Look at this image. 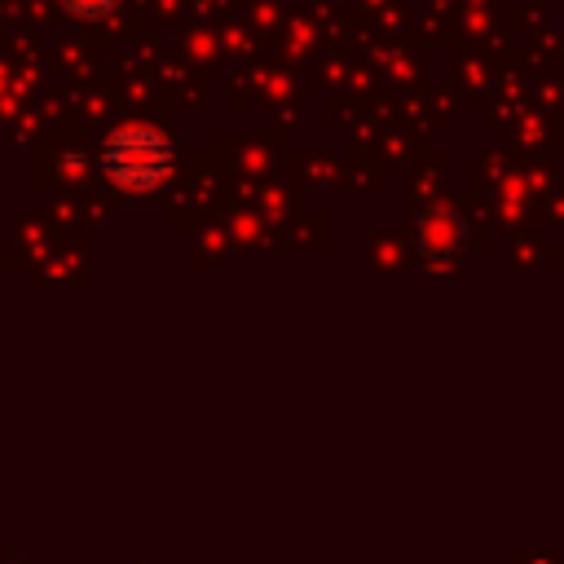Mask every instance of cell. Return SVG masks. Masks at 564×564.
<instances>
[{
    "label": "cell",
    "mask_w": 564,
    "mask_h": 564,
    "mask_svg": "<svg viewBox=\"0 0 564 564\" xmlns=\"http://www.w3.org/2000/svg\"><path fill=\"white\" fill-rule=\"evenodd\" d=\"M172 163H176L172 141L159 128H145V123L119 128L101 145V172L123 194H145V189L163 185L172 176Z\"/></svg>",
    "instance_id": "cell-1"
},
{
    "label": "cell",
    "mask_w": 564,
    "mask_h": 564,
    "mask_svg": "<svg viewBox=\"0 0 564 564\" xmlns=\"http://www.w3.org/2000/svg\"><path fill=\"white\" fill-rule=\"evenodd\" d=\"M458 238H463V220L449 216V212H432V216L423 220V229H419V247H423V251L458 247Z\"/></svg>",
    "instance_id": "cell-2"
},
{
    "label": "cell",
    "mask_w": 564,
    "mask_h": 564,
    "mask_svg": "<svg viewBox=\"0 0 564 564\" xmlns=\"http://www.w3.org/2000/svg\"><path fill=\"white\" fill-rule=\"evenodd\" d=\"M70 13H79V18H106L119 0H62Z\"/></svg>",
    "instance_id": "cell-3"
}]
</instances>
